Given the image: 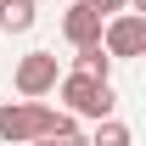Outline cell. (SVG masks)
Instances as JSON below:
<instances>
[{
    "label": "cell",
    "instance_id": "7a4b0ae2",
    "mask_svg": "<svg viewBox=\"0 0 146 146\" xmlns=\"http://www.w3.org/2000/svg\"><path fill=\"white\" fill-rule=\"evenodd\" d=\"M56 96H62V112H73V118H112V107H118V90H112L107 79H90V73H62L56 79Z\"/></svg>",
    "mask_w": 146,
    "mask_h": 146
},
{
    "label": "cell",
    "instance_id": "9c48e42d",
    "mask_svg": "<svg viewBox=\"0 0 146 146\" xmlns=\"http://www.w3.org/2000/svg\"><path fill=\"white\" fill-rule=\"evenodd\" d=\"M84 11H96V17L107 23V17H118V11H129V0H79Z\"/></svg>",
    "mask_w": 146,
    "mask_h": 146
},
{
    "label": "cell",
    "instance_id": "ba28073f",
    "mask_svg": "<svg viewBox=\"0 0 146 146\" xmlns=\"http://www.w3.org/2000/svg\"><path fill=\"white\" fill-rule=\"evenodd\" d=\"M90 146H135V135H129V124H118V118H101L96 124V135H84Z\"/></svg>",
    "mask_w": 146,
    "mask_h": 146
},
{
    "label": "cell",
    "instance_id": "8992f818",
    "mask_svg": "<svg viewBox=\"0 0 146 146\" xmlns=\"http://www.w3.org/2000/svg\"><path fill=\"white\" fill-rule=\"evenodd\" d=\"M34 23H39L34 0H0V34H28Z\"/></svg>",
    "mask_w": 146,
    "mask_h": 146
},
{
    "label": "cell",
    "instance_id": "30bf717a",
    "mask_svg": "<svg viewBox=\"0 0 146 146\" xmlns=\"http://www.w3.org/2000/svg\"><path fill=\"white\" fill-rule=\"evenodd\" d=\"M51 146H90V141H84L79 129H68V135H51Z\"/></svg>",
    "mask_w": 146,
    "mask_h": 146
},
{
    "label": "cell",
    "instance_id": "277c9868",
    "mask_svg": "<svg viewBox=\"0 0 146 146\" xmlns=\"http://www.w3.org/2000/svg\"><path fill=\"white\" fill-rule=\"evenodd\" d=\"M56 79H62V68H56V56H51V51H28V56L17 62V96H23V101L51 96V90H56Z\"/></svg>",
    "mask_w": 146,
    "mask_h": 146
},
{
    "label": "cell",
    "instance_id": "5b68a950",
    "mask_svg": "<svg viewBox=\"0 0 146 146\" xmlns=\"http://www.w3.org/2000/svg\"><path fill=\"white\" fill-rule=\"evenodd\" d=\"M62 39H68L73 51H84V45H101V17L96 11H84L79 0L68 6V17H62Z\"/></svg>",
    "mask_w": 146,
    "mask_h": 146
},
{
    "label": "cell",
    "instance_id": "6da1fadb",
    "mask_svg": "<svg viewBox=\"0 0 146 146\" xmlns=\"http://www.w3.org/2000/svg\"><path fill=\"white\" fill-rule=\"evenodd\" d=\"M79 129V118L62 107H45V101H6L0 107V141L11 146H28V141H45V135H68Z\"/></svg>",
    "mask_w": 146,
    "mask_h": 146
},
{
    "label": "cell",
    "instance_id": "52a82bcc",
    "mask_svg": "<svg viewBox=\"0 0 146 146\" xmlns=\"http://www.w3.org/2000/svg\"><path fill=\"white\" fill-rule=\"evenodd\" d=\"M73 73H90V79H107V73H112V56L101 51V45H84V51L73 56Z\"/></svg>",
    "mask_w": 146,
    "mask_h": 146
},
{
    "label": "cell",
    "instance_id": "3957f363",
    "mask_svg": "<svg viewBox=\"0 0 146 146\" xmlns=\"http://www.w3.org/2000/svg\"><path fill=\"white\" fill-rule=\"evenodd\" d=\"M101 51L112 56V62H129V56L146 51V17L141 11H118V17L101 23Z\"/></svg>",
    "mask_w": 146,
    "mask_h": 146
},
{
    "label": "cell",
    "instance_id": "8fae6325",
    "mask_svg": "<svg viewBox=\"0 0 146 146\" xmlns=\"http://www.w3.org/2000/svg\"><path fill=\"white\" fill-rule=\"evenodd\" d=\"M28 146H51V135H45V141H28Z\"/></svg>",
    "mask_w": 146,
    "mask_h": 146
}]
</instances>
